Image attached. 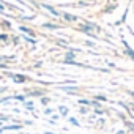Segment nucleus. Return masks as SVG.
<instances>
[{
  "instance_id": "obj_1",
  "label": "nucleus",
  "mask_w": 134,
  "mask_h": 134,
  "mask_svg": "<svg viewBox=\"0 0 134 134\" xmlns=\"http://www.w3.org/2000/svg\"><path fill=\"white\" fill-rule=\"evenodd\" d=\"M43 7H44V8H46V10H47L51 14H54V16H57V18H58V16H62V14H60V13H58L55 8H52V7H49V5H43Z\"/></svg>"
},
{
  "instance_id": "obj_2",
  "label": "nucleus",
  "mask_w": 134,
  "mask_h": 134,
  "mask_svg": "<svg viewBox=\"0 0 134 134\" xmlns=\"http://www.w3.org/2000/svg\"><path fill=\"white\" fill-rule=\"evenodd\" d=\"M62 16H63L66 21H70V22H74V21H77V18H76V16H73V14H70V13H63Z\"/></svg>"
},
{
  "instance_id": "obj_3",
  "label": "nucleus",
  "mask_w": 134,
  "mask_h": 134,
  "mask_svg": "<svg viewBox=\"0 0 134 134\" xmlns=\"http://www.w3.org/2000/svg\"><path fill=\"white\" fill-rule=\"evenodd\" d=\"M13 77H14V82H18V84H19V82L22 84V82L27 81V77H25V76H21V74H14Z\"/></svg>"
},
{
  "instance_id": "obj_4",
  "label": "nucleus",
  "mask_w": 134,
  "mask_h": 134,
  "mask_svg": "<svg viewBox=\"0 0 134 134\" xmlns=\"http://www.w3.org/2000/svg\"><path fill=\"white\" fill-rule=\"evenodd\" d=\"M2 128H3V131H5V129H11V131H13V129H22L21 125H7V126H2Z\"/></svg>"
},
{
  "instance_id": "obj_5",
  "label": "nucleus",
  "mask_w": 134,
  "mask_h": 134,
  "mask_svg": "<svg viewBox=\"0 0 134 134\" xmlns=\"http://www.w3.org/2000/svg\"><path fill=\"white\" fill-rule=\"evenodd\" d=\"M58 112H60V115H62V117H66V115H68V107L60 106V107H58Z\"/></svg>"
},
{
  "instance_id": "obj_6",
  "label": "nucleus",
  "mask_w": 134,
  "mask_h": 134,
  "mask_svg": "<svg viewBox=\"0 0 134 134\" xmlns=\"http://www.w3.org/2000/svg\"><path fill=\"white\" fill-rule=\"evenodd\" d=\"M19 29H21V32H24V33H27V35H33V30H30L29 27H24V25H21Z\"/></svg>"
},
{
  "instance_id": "obj_7",
  "label": "nucleus",
  "mask_w": 134,
  "mask_h": 134,
  "mask_svg": "<svg viewBox=\"0 0 134 134\" xmlns=\"http://www.w3.org/2000/svg\"><path fill=\"white\" fill-rule=\"evenodd\" d=\"M88 106H92V107H95V109H99L101 107V104H99V101H96V99H93V101H90V104Z\"/></svg>"
},
{
  "instance_id": "obj_8",
  "label": "nucleus",
  "mask_w": 134,
  "mask_h": 134,
  "mask_svg": "<svg viewBox=\"0 0 134 134\" xmlns=\"http://www.w3.org/2000/svg\"><path fill=\"white\" fill-rule=\"evenodd\" d=\"M13 98L18 99V101H21V103H25V96H24V95H14Z\"/></svg>"
},
{
  "instance_id": "obj_9",
  "label": "nucleus",
  "mask_w": 134,
  "mask_h": 134,
  "mask_svg": "<svg viewBox=\"0 0 134 134\" xmlns=\"http://www.w3.org/2000/svg\"><path fill=\"white\" fill-rule=\"evenodd\" d=\"M68 121H70L71 125H74V126H81V123H79L76 118H73V117H70V118H68Z\"/></svg>"
},
{
  "instance_id": "obj_10",
  "label": "nucleus",
  "mask_w": 134,
  "mask_h": 134,
  "mask_svg": "<svg viewBox=\"0 0 134 134\" xmlns=\"http://www.w3.org/2000/svg\"><path fill=\"white\" fill-rule=\"evenodd\" d=\"M125 54H128V55H129V57H131V58L134 60V51H132V49H129V47H126V49H125Z\"/></svg>"
},
{
  "instance_id": "obj_11",
  "label": "nucleus",
  "mask_w": 134,
  "mask_h": 134,
  "mask_svg": "<svg viewBox=\"0 0 134 134\" xmlns=\"http://www.w3.org/2000/svg\"><path fill=\"white\" fill-rule=\"evenodd\" d=\"M24 104H25V107H27L29 110H35V109H33V101H27V103H24Z\"/></svg>"
},
{
  "instance_id": "obj_12",
  "label": "nucleus",
  "mask_w": 134,
  "mask_h": 134,
  "mask_svg": "<svg viewBox=\"0 0 134 134\" xmlns=\"http://www.w3.org/2000/svg\"><path fill=\"white\" fill-rule=\"evenodd\" d=\"M96 101H107V98L104 96V95H96V98H95Z\"/></svg>"
},
{
  "instance_id": "obj_13",
  "label": "nucleus",
  "mask_w": 134,
  "mask_h": 134,
  "mask_svg": "<svg viewBox=\"0 0 134 134\" xmlns=\"http://www.w3.org/2000/svg\"><path fill=\"white\" fill-rule=\"evenodd\" d=\"M49 103H51V99H49L47 96H43V98H41V104H44V106H46V104H49Z\"/></svg>"
},
{
  "instance_id": "obj_14",
  "label": "nucleus",
  "mask_w": 134,
  "mask_h": 134,
  "mask_svg": "<svg viewBox=\"0 0 134 134\" xmlns=\"http://www.w3.org/2000/svg\"><path fill=\"white\" fill-rule=\"evenodd\" d=\"M74 57H76V54H73V52L66 54V60H74Z\"/></svg>"
},
{
  "instance_id": "obj_15",
  "label": "nucleus",
  "mask_w": 134,
  "mask_h": 134,
  "mask_svg": "<svg viewBox=\"0 0 134 134\" xmlns=\"http://www.w3.org/2000/svg\"><path fill=\"white\" fill-rule=\"evenodd\" d=\"M44 29H51V30H54V29H57V25H54V24H44Z\"/></svg>"
},
{
  "instance_id": "obj_16",
  "label": "nucleus",
  "mask_w": 134,
  "mask_h": 134,
  "mask_svg": "<svg viewBox=\"0 0 134 134\" xmlns=\"http://www.w3.org/2000/svg\"><path fill=\"white\" fill-rule=\"evenodd\" d=\"M30 96H43V92H30Z\"/></svg>"
},
{
  "instance_id": "obj_17",
  "label": "nucleus",
  "mask_w": 134,
  "mask_h": 134,
  "mask_svg": "<svg viewBox=\"0 0 134 134\" xmlns=\"http://www.w3.org/2000/svg\"><path fill=\"white\" fill-rule=\"evenodd\" d=\"M79 104H84V106H88V104H90V101H87V99H79Z\"/></svg>"
},
{
  "instance_id": "obj_18",
  "label": "nucleus",
  "mask_w": 134,
  "mask_h": 134,
  "mask_svg": "<svg viewBox=\"0 0 134 134\" xmlns=\"http://www.w3.org/2000/svg\"><path fill=\"white\" fill-rule=\"evenodd\" d=\"M95 114H96V115H103V114H104V110L99 107V109H95Z\"/></svg>"
},
{
  "instance_id": "obj_19",
  "label": "nucleus",
  "mask_w": 134,
  "mask_h": 134,
  "mask_svg": "<svg viewBox=\"0 0 134 134\" xmlns=\"http://www.w3.org/2000/svg\"><path fill=\"white\" fill-rule=\"evenodd\" d=\"M87 112H88L87 107H81V114H87Z\"/></svg>"
},
{
  "instance_id": "obj_20",
  "label": "nucleus",
  "mask_w": 134,
  "mask_h": 134,
  "mask_svg": "<svg viewBox=\"0 0 134 134\" xmlns=\"http://www.w3.org/2000/svg\"><path fill=\"white\" fill-rule=\"evenodd\" d=\"M52 112H54V110H52V109H46V110H44V114H46V115H51V114H52Z\"/></svg>"
},
{
  "instance_id": "obj_21",
  "label": "nucleus",
  "mask_w": 134,
  "mask_h": 134,
  "mask_svg": "<svg viewBox=\"0 0 134 134\" xmlns=\"http://www.w3.org/2000/svg\"><path fill=\"white\" fill-rule=\"evenodd\" d=\"M10 117H5V115H0V120H2V121H7Z\"/></svg>"
},
{
  "instance_id": "obj_22",
  "label": "nucleus",
  "mask_w": 134,
  "mask_h": 134,
  "mask_svg": "<svg viewBox=\"0 0 134 134\" xmlns=\"http://www.w3.org/2000/svg\"><path fill=\"white\" fill-rule=\"evenodd\" d=\"M0 40H7V35H0Z\"/></svg>"
},
{
  "instance_id": "obj_23",
  "label": "nucleus",
  "mask_w": 134,
  "mask_h": 134,
  "mask_svg": "<svg viewBox=\"0 0 134 134\" xmlns=\"http://www.w3.org/2000/svg\"><path fill=\"white\" fill-rule=\"evenodd\" d=\"M117 134H125V131H118V132H117Z\"/></svg>"
},
{
  "instance_id": "obj_24",
  "label": "nucleus",
  "mask_w": 134,
  "mask_h": 134,
  "mask_svg": "<svg viewBox=\"0 0 134 134\" xmlns=\"http://www.w3.org/2000/svg\"><path fill=\"white\" fill-rule=\"evenodd\" d=\"M129 95H131V96H132V98H134V92H129Z\"/></svg>"
},
{
  "instance_id": "obj_25",
  "label": "nucleus",
  "mask_w": 134,
  "mask_h": 134,
  "mask_svg": "<svg viewBox=\"0 0 134 134\" xmlns=\"http://www.w3.org/2000/svg\"><path fill=\"white\" fill-rule=\"evenodd\" d=\"M0 132H3V128H0Z\"/></svg>"
},
{
  "instance_id": "obj_26",
  "label": "nucleus",
  "mask_w": 134,
  "mask_h": 134,
  "mask_svg": "<svg viewBox=\"0 0 134 134\" xmlns=\"http://www.w3.org/2000/svg\"><path fill=\"white\" fill-rule=\"evenodd\" d=\"M46 134H54V132H46Z\"/></svg>"
}]
</instances>
